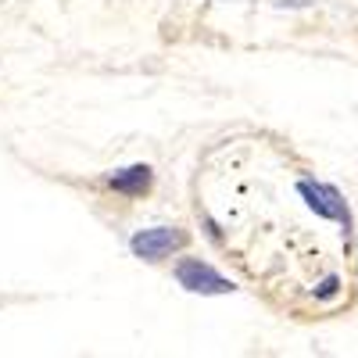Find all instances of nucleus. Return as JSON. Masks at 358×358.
<instances>
[{
    "label": "nucleus",
    "instance_id": "obj_5",
    "mask_svg": "<svg viewBox=\"0 0 358 358\" xmlns=\"http://www.w3.org/2000/svg\"><path fill=\"white\" fill-rule=\"evenodd\" d=\"M337 287H341V280H337V276H326V280H322V287L315 290V297H334V294H337Z\"/></svg>",
    "mask_w": 358,
    "mask_h": 358
},
{
    "label": "nucleus",
    "instance_id": "obj_3",
    "mask_svg": "<svg viewBox=\"0 0 358 358\" xmlns=\"http://www.w3.org/2000/svg\"><path fill=\"white\" fill-rule=\"evenodd\" d=\"M297 194L308 201V208H312L315 215L348 222V208H344V201H341V194H337L334 187H326V183H308V179H301V183H297Z\"/></svg>",
    "mask_w": 358,
    "mask_h": 358
},
{
    "label": "nucleus",
    "instance_id": "obj_1",
    "mask_svg": "<svg viewBox=\"0 0 358 358\" xmlns=\"http://www.w3.org/2000/svg\"><path fill=\"white\" fill-rule=\"evenodd\" d=\"M187 229H179V226H155V229H140L133 241H129V251L143 262H162L169 258L172 251L179 248H187Z\"/></svg>",
    "mask_w": 358,
    "mask_h": 358
},
{
    "label": "nucleus",
    "instance_id": "obj_4",
    "mask_svg": "<svg viewBox=\"0 0 358 358\" xmlns=\"http://www.w3.org/2000/svg\"><path fill=\"white\" fill-rule=\"evenodd\" d=\"M151 183H155L151 165H129L122 172H111L108 176V187L118 190V194H126V197H143L147 190H151Z\"/></svg>",
    "mask_w": 358,
    "mask_h": 358
},
{
    "label": "nucleus",
    "instance_id": "obj_2",
    "mask_svg": "<svg viewBox=\"0 0 358 358\" xmlns=\"http://www.w3.org/2000/svg\"><path fill=\"white\" fill-rule=\"evenodd\" d=\"M176 280H179V287L183 290H190V294H229V290H236L226 276H219L212 265H204L201 258H183L176 265Z\"/></svg>",
    "mask_w": 358,
    "mask_h": 358
}]
</instances>
